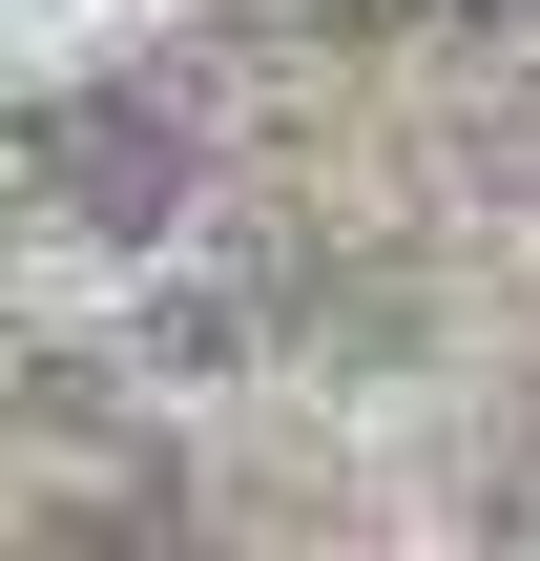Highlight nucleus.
Listing matches in <instances>:
<instances>
[{"instance_id":"7ed1b4c3","label":"nucleus","mask_w":540,"mask_h":561,"mask_svg":"<svg viewBox=\"0 0 540 561\" xmlns=\"http://www.w3.org/2000/svg\"><path fill=\"white\" fill-rule=\"evenodd\" d=\"M458 42H540V0H458Z\"/></svg>"},{"instance_id":"f03ea898","label":"nucleus","mask_w":540,"mask_h":561,"mask_svg":"<svg viewBox=\"0 0 540 561\" xmlns=\"http://www.w3.org/2000/svg\"><path fill=\"white\" fill-rule=\"evenodd\" d=\"M291 42H395V21H458V0H271Z\"/></svg>"},{"instance_id":"f257e3e1","label":"nucleus","mask_w":540,"mask_h":561,"mask_svg":"<svg viewBox=\"0 0 540 561\" xmlns=\"http://www.w3.org/2000/svg\"><path fill=\"white\" fill-rule=\"evenodd\" d=\"M21 229H62V250H166V229H187V104H146V83L21 104Z\"/></svg>"}]
</instances>
